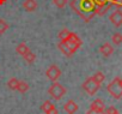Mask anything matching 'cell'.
<instances>
[{
	"instance_id": "10",
	"label": "cell",
	"mask_w": 122,
	"mask_h": 114,
	"mask_svg": "<svg viewBox=\"0 0 122 114\" xmlns=\"http://www.w3.org/2000/svg\"><path fill=\"white\" fill-rule=\"evenodd\" d=\"M23 9L28 12H34L37 9V3L36 0H24L23 1Z\"/></svg>"
},
{
	"instance_id": "16",
	"label": "cell",
	"mask_w": 122,
	"mask_h": 114,
	"mask_svg": "<svg viewBox=\"0 0 122 114\" xmlns=\"http://www.w3.org/2000/svg\"><path fill=\"white\" fill-rule=\"evenodd\" d=\"M111 42L116 46L121 44L122 43V34L121 33H115L112 36H111Z\"/></svg>"
},
{
	"instance_id": "2",
	"label": "cell",
	"mask_w": 122,
	"mask_h": 114,
	"mask_svg": "<svg viewBox=\"0 0 122 114\" xmlns=\"http://www.w3.org/2000/svg\"><path fill=\"white\" fill-rule=\"evenodd\" d=\"M107 90L114 98H121L122 97V84L120 82V77H115L108 84Z\"/></svg>"
},
{
	"instance_id": "8",
	"label": "cell",
	"mask_w": 122,
	"mask_h": 114,
	"mask_svg": "<svg viewBox=\"0 0 122 114\" xmlns=\"http://www.w3.org/2000/svg\"><path fill=\"white\" fill-rule=\"evenodd\" d=\"M99 53L104 56V58H108V56H110V55L114 53V47H112L110 43L105 42V43H103V44L99 47Z\"/></svg>"
},
{
	"instance_id": "4",
	"label": "cell",
	"mask_w": 122,
	"mask_h": 114,
	"mask_svg": "<svg viewBox=\"0 0 122 114\" xmlns=\"http://www.w3.org/2000/svg\"><path fill=\"white\" fill-rule=\"evenodd\" d=\"M48 94L51 96V98H54V100H61L64 97V95L66 94V89L61 85L60 83H57V82H54V83H51V85L49 87V89H48Z\"/></svg>"
},
{
	"instance_id": "17",
	"label": "cell",
	"mask_w": 122,
	"mask_h": 114,
	"mask_svg": "<svg viewBox=\"0 0 122 114\" xmlns=\"http://www.w3.org/2000/svg\"><path fill=\"white\" fill-rule=\"evenodd\" d=\"M92 78H93L98 84H102V83L104 82V79H105V76H104V73H103V72L98 71V72H96V73L92 76Z\"/></svg>"
},
{
	"instance_id": "7",
	"label": "cell",
	"mask_w": 122,
	"mask_h": 114,
	"mask_svg": "<svg viewBox=\"0 0 122 114\" xmlns=\"http://www.w3.org/2000/svg\"><path fill=\"white\" fill-rule=\"evenodd\" d=\"M109 19H110V22H111L115 27H117V28L121 27V25H122V11H121V9L115 10V11L110 15Z\"/></svg>"
},
{
	"instance_id": "11",
	"label": "cell",
	"mask_w": 122,
	"mask_h": 114,
	"mask_svg": "<svg viewBox=\"0 0 122 114\" xmlns=\"http://www.w3.org/2000/svg\"><path fill=\"white\" fill-rule=\"evenodd\" d=\"M90 109H93V110H97V112H104V109H105V104H104L103 100H101V98H96V100L91 103Z\"/></svg>"
},
{
	"instance_id": "21",
	"label": "cell",
	"mask_w": 122,
	"mask_h": 114,
	"mask_svg": "<svg viewBox=\"0 0 122 114\" xmlns=\"http://www.w3.org/2000/svg\"><path fill=\"white\" fill-rule=\"evenodd\" d=\"M53 3L57 9H64L67 5V0H53Z\"/></svg>"
},
{
	"instance_id": "22",
	"label": "cell",
	"mask_w": 122,
	"mask_h": 114,
	"mask_svg": "<svg viewBox=\"0 0 122 114\" xmlns=\"http://www.w3.org/2000/svg\"><path fill=\"white\" fill-rule=\"evenodd\" d=\"M70 33L71 31H68V29H62L60 33H59V38H60V41H65L66 38H67V36L70 35Z\"/></svg>"
},
{
	"instance_id": "19",
	"label": "cell",
	"mask_w": 122,
	"mask_h": 114,
	"mask_svg": "<svg viewBox=\"0 0 122 114\" xmlns=\"http://www.w3.org/2000/svg\"><path fill=\"white\" fill-rule=\"evenodd\" d=\"M9 23L5 21V19H3V18H0V35H3V34H5L6 31H7V29H9Z\"/></svg>"
},
{
	"instance_id": "26",
	"label": "cell",
	"mask_w": 122,
	"mask_h": 114,
	"mask_svg": "<svg viewBox=\"0 0 122 114\" xmlns=\"http://www.w3.org/2000/svg\"><path fill=\"white\" fill-rule=\"evenodd\" d=\"M48 114H59V112H57V109H56V107H54Z\"/></svg>"
},
{
	"instance_id": "13",
	"label": "cell",
	"mask_w": 122,
	"mask_h": 114,
	"mask_svg": "<svg viewBox=\"0 0 122 114\" xmlns=\"http://www.w3.org/2000/svg\"><path fill=\"white\" fill-rule=\"evenodd\" d=\"M16 52L18 53V54H20V55H25L26 53H29L30 52V48L26 46V43L25 42H22V43H19L17 47H16Z\"/></svg>"
},
{
	"instance_id": "20",
	"label": "cell",
	"mask_w": 122,
	"mask_h": 114,
	"mask_svg": "<svg viewBox=\"0 0 122 114\" xmlns=\"http://www.w3.org/2000/svg\"><path fill=\"white\" fill-rule=\"evenodd\" d=\"M24 59H25V61H26L28 64H32V63L36 60V55H35V53H32V52L30 50L29 53H26V54L24 55Z\"/></svg>"
},
{
	"instance_id": "28",
	"label": "cell",
	"mask_w": 122,
	"mask_h": 114,
	"mask_svg": "<svg viewBox=\"0 0 122 114\" xmlns=\"http://www.w3.org/2000/svg\"><path fill=\"white\" fill-rule=\"evenodd\" d=\"M120 82H121V84H122V78H120Z\"/></svg>"
},
{
	"instance_id": "12",
	"label": "cell",
	"mask_w": 122,
	"mask_h": 114,
	"mask_svg": "<svg viewBox=\"0 0 122 114\" xmlns=\"http://www.w3.org/2000/svg\"><path fill=\"white\" fill-rule=\"evenodd\" d=\"M57 48L60 49V52L62 53L64 55H66L67 58H70V56H72V55H73V52H72V50H71V49H70V48L64 43V42H61V41L57 43Z\"/></svg>"
},
{
	"instance_id": "27",
	"label": "cell",
	"mask_w": 122,
	"mask_h": 114,
	"mask_svg": "<svg viewBox=\"0 0 122 114\" xmlns=\"http://www.w3.org/2000/svg\"><path fill=\"white\" fill-rule=\"evenodd\" d=\"M6 1H7V0H0V6H1V5H4Z\"/></svg>"
},
{
	"instance_id": "18",
	"label": "cell",
	"mask_w": 122,
	"mask_h": 114,
	"mask_svg": "<svg viewBox=\"0 0 122 114\" xmlns=\"http://www.w3.org/2000/svg\"><path fill=\"white\" fill-rule=\"evenodd\" d=\"M17 90H18L19 92L24 94V92H26V91L29 90V84H28L26 82H24V81H19V84H18Z\"/></svg>"
},
{
	"instance_id": "6",
	"label": "cell",
	"mask_w": 122,
	"mask_h": 114,
	"mask_svg": "<svg viewBox=\"0 0 122 114\" xmlns=\"http://www.w3.org/2000/svg\"><path fill=\"white\" fill-rule=\"evenodd\" d=\"M46 76L50 82H57V79L61 77V70L57 65H50L46 71Z\"/></svg>"
},
{
	"instance_id": "15",
	"label": "cell",
	"mask_w": 122,
	"mask_h": 114,
	"mask_svg": "<svg viewBox=\"0 0 122 114\" xmlns=\"http://www.w3.org/2000/svg\"><path fill=\"white\" fill-rule=\"evenodd\" d=\"M18 84H19V81H18L16 77H12V78L7 82V87H9V89H11V90H17Z\"/></svg>"
},
{
	"instance_id": "25",
	"label": "cell",
	"mask_w": 122,
	"mask_h": 114,
	"mask_svg": "<svg viewBox=\"0 0 122 114\" xmlns=\"http://www.w3.org/2000/svg\"><path fill=\"white\" fill-rule=\"evenodd\" d=\"M86 114H105L104 112H97V110H93V109H90Z\"/></svg>"
},
{
	"instance_id": "5",
	"label": "cell",
	"mask_w": 122,
	"mask_h": 114,
	"mask_svg": "<svg viewBox=\"0 0 122 114\" xmlns=\"http://www.w3.org/2000/svg\"><path fill=\"white\" fill-rule=\"evenodd\" d=\"M83 89H84V91H86L89 95H95L98 90H99V88H101V84H98L92 77H89L84 83H83Z\"/></svg>"
},
{
	"instance_id": "3",
	"label": "cell",
	"mask_w": 122,
	"mask_h": 114,
	"mask_svg": "<svg viewBox=\"0 0 122 114\" xmlns=\"http://www.w3.org/2000/svg\"><path fill=\"white\" fill-rule=\"evenodd\" d=\"M61 42H64L72 52H73V54L77 52V49H79L80 47H81V44H83V41H81V38L76 34V33H70V35L67 36V38L65 40V41H61Z\"/></svg>"
},
{
	"instance_id": "24",
	"label": "cell",
	"mask_w": 122,
	"mask_h": 114,
	"mask_svg": "<svg viewBox=\"0 0 122 114\" xmlns=\"http://www.w3.org/2000/svg\"><path fill=\"white\" fill-rule=\"evenodd\" d=\"M110 4H111V6L122 9V0H110Z\"/></svg>"
},
{
	"instance_id": "23",
	"label": "cell",
	"mask_w": 122,
	"mask_h": 114,
	"mask_svg": "<svg viewBox=\"0 0 122 114\" xmlns=\"http://www.w3.org/2000/svg\"><path fill=\"white\" fill-rule=\"evenodd\" d=\"M104 113H105V114H117V113H118V110H117L115 107L110 106V107H108V108H105V109H104Z\"/></svg>"
},
{
	"instance_id": "14",
	"label": "cell",
	"mask_w": 122,
	"mask_h": 114,
	"mask_svg": "<svg viewBox=\"0 0 122 114\" xmlns=\"http://www.w3.org/2000/svg\"><path fill=\"white\" fill-rule=\"evenodd\" d=\"M54 107H55V106H54L50 101H44V102L42 103V106H41V109H42V112H44L46 114H48Z\"/></svg>"
},
{
	"instance_id": "9",
	"label": "cell",
	"mask_w": 122,
	"mask_h": 114,
	"mask_svg": "<svg viewBox=\"0 0 122 114\" xmlns=\"http://www.w3.org/2000/svg\"><path fill=\"white\" fill-rule=\"evenodd\" d=\"M64 109L67 114H74L77 110H78V104L73 101V100H68L65 106H64Z\"/></svg>"
},
{
	"instance_id": "29",
	"label": "cell",
	"mask_w": 122,
	"mask_h": 114,
	"mask_svg": "<svg viewBox=\"0 0 122 114\" xmlns=\"http://www.w3.org/2000/svg\"><path fill=\"white\" fill-rule=\"evenodd\" d=\"M117 114H120V113H117Z\"/></svg>"
},
{
	"instance_id": "1",
	"label": "cell",
	"mask_w": 122,
	"mask_h": 114,
	"mask_svg": "<svg viewBox=\"0 0 122 114\" xmlns=\"http://www.w3.org/2000/svg\"><path fill=\"white\" fill-rule=\"evenodd\" d=\"M70 5L72 10L78 16H80L86 23L96 16V5L93 0H72Z\"/></svg>"
}]
</instances>
